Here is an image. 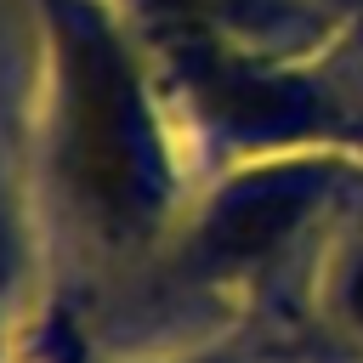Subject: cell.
Returning a JSON list of instances; mask_svg holds the SVG:
<instances>
[{"instance_id": "1", "label": "cell", "mask_w": 363, "mask_h": 363, "mask_svg": "<svg viewBox=\"0 0 363 363\" xmlns=\"http://www.w3.org/2000/svg\"><path fill=\"white\" fill-rule=\"evenodd\" d=\"M68 164L79 176V187L91 182V204L96 210H136L147 170H142V130H136V108L125 102V85L113 79L108 57L85 51L79 85L68 91Z\"/></svg>"}, {"instance_id": "2", "label": "cell", "mask_w": 363, "mask_h": 363, "mask_svg": "<svg viewBox=\"0 0 363 363\" xmlns=\"http://www.w3.org/2000/svg\"><path fill=\"white\" fill-rule=\"evenodd\" d=\"M352 306H357V318H363V267H357V289H352Z\"/></svg>"}]
</instances>
